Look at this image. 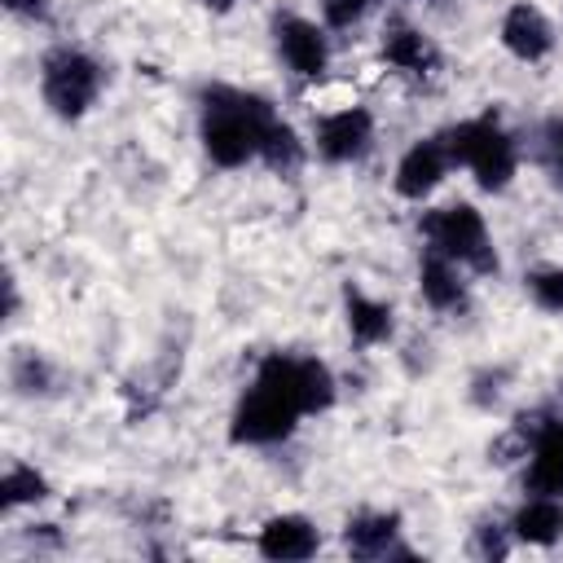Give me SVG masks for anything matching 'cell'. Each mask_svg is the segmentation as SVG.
<instances>
[{
    "label": "cell",
    "mask_w": 563,
    "mask_h": 563,
    "mask_svg": "<svg viewBox=\"0 0 563 563\" xmlns=\"http://www.w3.org/2000/svg\"><path fill=\"white\" fill-rule=\"evenodd\" d=\"M471 550H475L479 559H506V554H510V537H506V528H497V523H479Z\"/></svg>",
    "instance_id": "cell-24"
},
{
    "label": "cell",
    "mask_w": 563,
    "mask_h": 563,
    "mask_svg": "<svg viewBox=\"0 0 563 563\" xmlns=\"http://www.w3.org/2000/svg\"><path fill=\"white\" fill-rule=\"evenodd\" d=\"M273 35H277V53L282 62L299 75V79H321L330 66V44L325 31L299 13H277L273 18Z\"/></svg>",
    "instance_id": "cell-7"
},
{
    "label": "cell",
    "mask_w": 563,
    "mask_h": 563,
    "mask_svg": "<svg viewBox=\"0 0 563 563\" xmlns=\"http://www.w3.org/2000/svg\"><path fill=\"white\" fill-rule=\"evenodd\" d=\"M277 119L273 101L246 88L207 84L198 92V136L216 167H246L260 158V141Z\"/></svg>",
    "instance_id": "cell-1"
},
{
    "label": "cell",
    "mask_w": 563,
    "mask_h": 563,
    "mask_svg": "<svg viewBox=\"0 0 563 563\" xmlns=\"http://www.w3.org/2000/svg\"><path fill=\"white\" fill-rule=\"evenodd\" d=\"M444 145H449L453 167H471V176H475V185L484 194H501L515 180L519 150H515V136L497 123V114H479V119L453 123L444 132Z\"/></svg>",
    "instance_id": "cell-2"
},
{
    "label": "cell",
    "mask_w": 563,
    "mask_h": 563,
    "mask_svg": "<svg viewBox=\"0 0 563 563\" xmlns=\"http://www.w3.org/2000/svg\"><path fill=\"white\" fill-rule=\"evenodd\" d=\"M418 290H422V299L435 308V312H462L466 308V282L457 277V264L449 260V255H440V251H422V260H418Z\"/></svg>",
    "instance_id": "cell-14"
},
{
    "label": "cell",
    "mask_w": 563,
    "mask_h": 563,
    "mask_svg": "<svg viewBox=\"0 0 563 563\" xmlns=\"http://www.w3.org/2000/svg\"><path fill=\"white\" fill-rule=\"evenodd\" d=\"M44 497H48V479H44L35 466L13 462V466L4 471V479H0V510L35 506V501H44Z\"/></svg>",
    "instance_id": "cell-20"
},
{
    "label": "cell",
    "mask_w": 563,
    "mask_h": 563,
    "mask_svg": "<svg viewBox=\"0 0 563 563\" xmlns=\"http://www.w3.org/2000/svg\"><path fill=\"white\" fill-rule=\"evenodd\" d=\"M449 167H453V158H449V145H444V132H435V136H422V141H413L405 154H400V163H396V194L400 198H409V202H422L427 194H435L440 189V180L449 176Z\"/></svg>",
    "instance_id": "cell-9"
},
{
    "label": "cell",
    "mask_w": 563,
    "mask_h": 563,
    "mask_svg": "<svg viewBox=\"0 0 563 563\" xmlns=\"http://www.w3.org/2000/svg\"><path fill=\"white\" fill-rule=\"evenodd\" d=\"M378 48H383V62L405 70V75H431L440 66V53L431 48V40L418 26H409L405 18H391L383 26V44Z\"/></svg>",
    "instance_id": "cell-13"
},
{
    "label": "cell",
    "mask_w": 563,
    "mask_h": 563,
    "mask_svg": "<svg viewBox=\"0 0 563 563\" xmlns=\"http://www.w3.org/2000/svg\"><path fill=\"white\" fill-rule=\"evenodd\" d=\"M523 286H528V295H532L537 308L563 312V268H532L523 277Z\"/></svg>",
    "instance_id": "cell-21"
},
{
    "label": "cell",
    "mask_w": 563,
    "mask_h": 563,
    "mask_svg": "<svg viewBox=\"0 0 563 563\" xmlns=\"http://www.w3.org/2000/svg\"><path fill=\"white\" fill-rule=\"evenodd\" d=\"M4 317H18V282L4 277Z\"/></svg>",
    "instance_id": "cell-27"
},
{
    "label": "cell",
    "mask_w": 563,
    "mask_h": 563,
    "mask_svg": "<svg viewBox=\"0 0 563 563\" xmlns=\"http://www.w3.org/2000/svg\"><path fill=\"white\" fill-rule=\"evenodd\" d=\"M334 374H330V365L325 361H317V356H299V405H303V413H325L330 405H334Z\"/></svg>",
    "instance_id": "cell-19"
},
{
    "label": "cell",
    "mask_w": 563,
    "mask_h": 563,
    "mask_svg": "<svg viewBox=\"0 0 563 563\" xmlns=\"http://www.w3.org/2000/svg\"><path fill=\"white\" fill-rule=\"evenodd\" d=\"M299 418H303V409H299L286 391H277L273 383L255 378V383L242 391V400L233 405L229 440H233V444H282V440L295 435Z\"/></svg>",
    "instance_id": "cell-5"
},
{
    "label": "cell",
    "mask_w": 563,
    "mask_h": 563,
    "mask_svg": "<svg viewBox=\"0 0 563 563\" xmlns=\"http://www.w3.org/2000/svg\"><path fill=\"white\" fill-rule=\"evenodd\" d=\"M497 383H501V374H493V391H471V400H475V405H493V400L501 396V387H497ZM475 387H488V374H479V378H475Z\"/></svg>",
    "instance_id": "cell-26"
},
{
    "label": "cell",
    "mask_w": 563,
    "mask_h": 563,
    "mask_svg": "<svg viewBox=\"0 0 563 563\" xmlns=\"http://www.w3.org/2000/svg\"><path fill=\"white\" fill-rule=\"evenodd\" d=\"M541 163L550 167L554 185L563 189V114H554V119L541 123Z\"/></svg>",
    "instance_id": "cell-22"
},
{
    "label": "cell",
    "mask_w": 563,
    "mask_h": 563,
    "mask_svg": "<svg viewBox=\"0 0 563 563\" xmlns=\"http://www.w3.org/2000/svg\"><path fill=\"white\" fill-rule=\"evenodd\" d=\"M369 4L374 0H321V18L330 31H347L369 13Z\"/></svg>",
    "instance_id": "cell-23"
},
{
    "label": "cell",
    "mask_w": 563,
    "mask_h": 563,
    "mask_svg": "<svg viewBox=\"0 0 563 563\" xmlns=\"http://www.w3.org/2000/svg\"><path fill=\"white\" fill-rule=\"evenodd\" d=\"M9 383L18 396H48L57 387V369L48 365V356L22 347L13 361H9Z\"/></svg>",
    "instance_id": "cell-18"
},
{
    "label": "cell",
    "mask_w": 563,
    "mask_h": 563,
    "mask_svg": "<svg viewBox=\"0 0 563 563\" xmlns=\"http://www.w3.org/2000/svg\"><path fill=\"white\" fill-rule=\"evenodd\" d=\"M4 9H9L13 18H26V22H48L53 0H4Z\"/></svg>",
    "instance_id": "cell-25"
},
{
    "label": "cell",
    "mask_w": 563,
    "mask_h": 563,
    "mask_svg": "<svg viewBox=\"0 0 563 563\" xmlns=\"http://www.w3.org/2000/svg\"><path fill=\"white\" fill-rule=\"evenodd\" d=\"M418 233L431 251L449 255L453 264L488 277L497 273V251H493V238H488V224L484 216L471 207V202H449V207H435V211H422L418 220Z\"/></svg>",
    "instance_id": "cell-3"
},
{
    "label": "cell",
    "mask_w": 563,
    "mask_h": 563,
    "mask_svg": "<svg viewBox=\"0 0 563 563\" xmlns=\"http://www.w3.org/2000/svg\"><path fill=\"white\" fill-rule=\"evenodd\" d=\"M260 158L277 172V176H295L303 167V141L295 136V128L286 119H273L264 141H260Z\"/></svg>",
    "instance_id": "cell-17"
},
{
    "label": "cell",
    "mask_w": 563,
    "mask_h": 563,
    "mask_svg": "<svg viewBox=\"0 0 563 563\" xmlns=\"http://www.w3.org/2000/svg\"><path fill=\"white\" fill-rule=\"evenodd\" d=\"M400 515L396 510H361L343 528V545L356 559H413V550L396 545Z\"/></svg>",
    "instance_id": "cell-11"
},
{
    "label": "cell",
    "mask_w": 563,
    "mask_h": 563,
    "mask_svg": "<svg viewBox=\"0 0 563 563\" xmlns=\"http://www.w3.org/2000/svg\"><path fill=\"white\" fill-rule=\"evenodd\" d=\"M97 92H101V66L84 48L57 44L40 57V97L57 119H66V123L84 119L92 110Z\"/></svg>",
    "instance_id": "cell-4"
},
{
    "label": "cell",
    "mask_w": 563,
    "mask_h": 563,
    "mask_svg": "<svg viewBox=\"0 0 563 563\" xmlns=\"http://www.w3.org/2000/svg\"><path fill=\"white\" fill-rule=\"evenodd\" d=\"M510 532H515L519 541H528V545H554V541L563 537V501L532 493V497L515 510Z\"/></svg>",
    "instance_id": "cell-16"
},
{
    "label": "cell",
    "mask_w": 563,
    "mask_h": 563,
    "mask_svg": "<svg viewBox=\"0 0 563 563\" xmlns=\"http://www.w3.org/2000/svg\"><path fill=\"white\" fill-rule=\"evenodd\" d=\"M497 35H501V48H506L510 57H519V62H545L550 48H554V26H550V18H545L537 4H528V0H519V4L506 9Z\"/></svg>",
    "instance_id": "cell-10"
},
{
    "label": "cell",
    "mask_w": 563,
    "mask_h": 563,
    "mask_svg": "<svg viewBox=\"0 0 563 563\" xmlns=\"http://www.w3.org/2000/svg\"><path fill=\"white\" fill-rule=\"evenodd\" d=\"M321 545L317 528L308 515H273L260 528V554L277 559V563H295V559H312Z\"/></svg>",
    "instance_id": "cell-12"
},
{
    "label": "cell",
    "mask_w": 563,
    "mask_h": 563,
    "mask_svg": "<svg viewBox=\"0 0 563 563\" xmlns=\"http://www.w3.org/2000/svg\"><path fill=\"white\" fill-rule=\"evenodd\" d=\"M374 145V114L365 106H343L317 119V154L325 163H356Z\"/></svg>",
    "instance_id": "cell-8"
},
{
    "label": "cell",
    "mask_w": 563,
    "mask_h": 563,
    "mask_svg": "<svg viewBox=\"0 0 563 563\" xmlns=\"http://www.w3.org/2000/svg\"><path fill=\"white\" fill-rule=\"evenodd\" d=\"M515 427L528 440V475H523V488L528 493H541V497H563V418L532 413V427H528V418H519Z\"/></svg>",
    "instance_id": "cell-6"
},
{
    "label": "cell",
    "mask_w": 563,
    "mask_h": 563,
    "mask_svg": "<svg viewBox=\"0 0 563 563\" xmlns=\"http://www.w3.org/2000/svg\"><path fill=\"white\" fill-rule=\"evenodd\" d=\"M343 312H347V334L352 343L361 347H374V343H387L391 339V308L383 299H369L361 286H343Z\"/></svg>",
    "instance_id": "cell-15"
},
{
    "label": "cell",
    "mask_w": 563,
    "mask_h": 563,
    "mask_svg": "<svg viewBox=\"0 0 563 563\" xmlns=\"http://www.w3.org/2000/svg\"><path fill=\"white\" fill-rule=\"evenodd\" d=\"M202 4H207V9H211V13H229V9H233V4H238V0H202Z\"/></svg>",
    "instance_id": "cell-28"
}]
</instances>
